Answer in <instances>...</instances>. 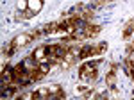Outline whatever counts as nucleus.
Returning a JSON list of instances; mask_svg holds the SVG:
<instances>
[{"instance_id":"f257e3e1","label":"nucleus","mask_w":134,"mask_h":100,"mask_svg":"<svg viewBox=\"0 0 134 100\" xmlns=\"http://www.w3.org/2000/svg\"><path fill=\"white\" fill-rule=\"evenodd\" d=\"M79 77L84 82H88V84L95 82L97 77H98V61H95V63H84L82 66L79 68Z\"/></svg>"},{"instance_id":"f03ea898","label":"nucleus","mask_w":134,"mask_h":100,"mask_svg":"<svg viewBox=\"0 0 134 100\" xmlns=\"http://www.w3.org/2000/svg\"><path fill=\"white\" fill-rule=\"evenodd\" d=\"M47 55H48V45H41L32 52V57L38 61H47Z\"/></svg>"},{"instance_id":"7ed1b4c3","label":"nucleus","mask_w":134,"mask_h":100,"mask_svg":"<svg viewBox=\"0 0 134 100\" xmlns=\"http://www.w3.org/2000/svg\"><path fill=\"white\" fill-rule=\"evenodd\" d=\"M100 30H102L100 25H91V23H88V27L84 29V34H86V38H95L97 34H100Z\"/></svg>"},{"instance_id":"20e7f679","label":"nucleus","mask_w":134,"mask_h":100,"mask_svg":"<svg viewBox=\"0 0 134 100\" xmlns=\"http://www.w3.org/2000/svg\"><path fill=\"white\" fill-rule=\"evenodd\" d=\"M31 40H32V34H20V36H16V38L13 40V43H14L16 47H23V45H27Z\"/></svg>"},{"instance_id":"39448f33","label":"nucleus","mask_w":134,"mask_h":100,"mask_svg":"<svg viewBox=\"0 0 134 100\" xmlns=\"http://www.w3.org/2000/svg\"><path fill=\"white\" fill-rule=\"evenodd\" d=\"M105 86H109V88L116 86V71L114 70H111L107 75H105Z\"/></svg>"},{"instance_id":"423d86ee","label":"nucleus","mask_w":134,"mask_h":100,"mask_svg":"<svg viewBox=\"0 0 134 100\" xmlns=\"http://www.w3.org/2000/svg\"><path fill=\"white\" fill-rule=\"evenodd\" d=\"M43 7V0H29V9H32L34 13H40Z\"/></svg>"},{"instance_id":"0eeeda50","label":"nucleus","mask_w":134,"mask_h":100,"mask_svg":"<svg viewBox=\"0 0 134 100\" xmlns=\"http://www.w3.org/2000/svg\"><path fill=\"white\" fill-rule=\"evenodd\" d=\"M57 29H59V21H52V23H48V25L43 27V32H45V34H52V32H55Z\"/></svg>"},{"instance_id":"6e6552de","label":"nucleus","mask_w":134,"mask_h":100,"mask_svg":"<svg viewBox=\"0 0 134 100\" xmlns=\"http://www.w3.org/2000/svg\"><path fill=\"white\" fill-rule=\"evenodd\" d=\"M48 97H50L48 88H41V90L34 91V98H48Z\"/></svg>"},{"instance_id":"1a4fd4ad","label":"nucleus","mask_w":134,"mask_h":100,"mask_svg":"<svg viewBox=\"0 0 134 100\" xmlns=\"http://www.w3.org/2000/svg\"><path fill=\"white\" fill-rule=\"evenodd\" d=\"M132 32H134V20H131L129 23H127V25H125V30H124V38L127 40V38H129V36H131Z\"/></svg>"},{"instance_id":"9d476101","label":"nucleus","mask_w":134,"mask_h":100,"mask_svg":"<svg viewBox=\"0 0 134 100\" xmlns=\"http://www.w3.org/2000/svg\"><path fill=\"white\" fill-rule=\"evenodd\" d=\"M31 75H32V82H36V80H41L43 77H45V73H43L40 68H36V70H32L31 71Z\"/></svg>"},{"instance_id":"9b49d317","label":"nucleus","mask_w":134,"mask_h":100,"mask_svg":"<svg viewBox=\"0 0 134 100\" xmlns=\"http://www.w3.org/2000/svg\"><path fill=\"white\" fill-rule=\"evenodd\" d=\"M59 90H61V86H59V84H50V86H48V91H50V97H52V95H55V93H57ZM50 97H48V98H50Z\"/></svg>"},{"instance_id":"f8f14e48","label":"nucleus","mask_w":134,"mask_h":100,"mask_svg":"<svg viewBox=\"0 0 134 100\" xmlns=\"http://www.w3.org/2000/svg\"><path fill=\"white\" fill-rule=\"evenodd\" d=\"M18 9L20 11L29 9V0H18Z\"/></svg>"},{"instance_id":"ddd939ff","label":"nucleus","mask_w":134,"mask_h":100,"mask_svg":"<svg viewBox=\"0 0 134 100\" xmlns=\"http://www.w3.org/2000/svg\"><path fill=\"white\" fill-rule=\"evenodd\" d=\"M64 97H66V93H64L63 90H59L57 93H55V95H52L50 98H64Z\"/></svg>"},{"instance_id":"4468645a","label":"nucleus","mask_w":134,"mask_h":100,"mask_svg":"<svg viewBox=\"0 0 134 100\" xmlns=\"http://www.w3.org/2000/svg\"><path fill=\"white\" fill-rule=\"evenodd\" d=\"M132 50H134V43H129V45H127V48H125V54H127V57H131Z\"/></svg>"},{"instance_id":"2eb2a0df","label":"nucleus","mask_w":134,"mask_h":100,"mask_svg":"<svg viewBox=\"0 0 134 100\" xmlns=\"http://www.w3.org/2000/svg\"><path fill=\"white\" fill-rule=\"evenodd\" d=\"M86 90H88V86H79V88H77V93H84Z\"/></svg>"},{"instance_id":"dca6fc26","label":"nucleus","mask_w":134,"mask_h":100,"mask_svg":"<svg viewBox=\"0 0 134 100\" xmlns=\"http://www.w3.org/2000/svg\"><path fill=\"white\" fill-rule=\"evenodd\" d=\"M105 2H111V0H105Z\"/></svg>"}]
</instances>
